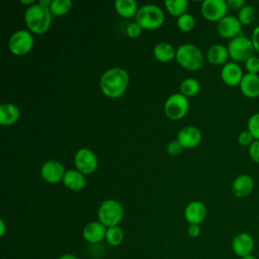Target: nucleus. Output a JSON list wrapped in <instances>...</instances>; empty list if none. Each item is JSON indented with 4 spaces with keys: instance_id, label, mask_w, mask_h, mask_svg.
<instances>
[{
    "instance_id": "f257e3e1",
    "label": "nucleus",
    "mask_w": 259,
    "mask_h": 259,
    "mask_svg": "<svg viewBox=\"0 0 259 259\" xmlns=\"http://www.w3.org/2000/svg\"><path fill=\"white\" fill-rule=\"evenodd\" d=\"M127 72L118 67L106 70L100 77V89L109 98H118L126 90L128 85Z\"/></svg>"
},
{
    "instance_id": "f03ea898",
    "label": "nucleus",
    "mask_w": 259,
    "mask_h": 259,
    "mask_svg": "<svg viewBox=\"0 0 259 259\" xmlns=\"http://www.w3.org/2000/svg\"><path fill=\"white\" fill-rule=\"evenodd\" d=\"M52 15L49 7L42 6L39 3H34L26 8L24 12V21L31 32L44 34L51 26Z\"/></svg>"
},
{
    "instance_id": "7ed1b4c3",
    "label": "nucleus",
    "mask_w": 259,
    "mask_h": 259,
    "mask_svg": "<svg viewBox=\"0 0 259 259\" xmlns=\"http://www.w3.org/2000/svg\"><path fill=\"white\" fill-rule=\"evenodd\" d=\"M136 22L144 29H157L164 23V12L155 4H146L139 8L136 16Z\"/></svg>"
},
{
    "instance_id": "20e7f679",
    "label": "nucleus",
    "mask_w": 259,
    "mask_h": 259,
    "mask_svg": "<svg viewBox=\"0 0 259 259\" xmlns=\"http://www.w3.org/2000/svg\"><path fill=\"white\" fill-rule=\"evenodd\" d=\"M175 59L181 67L190 71L199 70L204 62L201 51L192 44L181 45L176 50Z\"/></svg>"
},
{
    "instance_id": "39448f33",
    "label": "nucleus",
    "mask_w": 259,
    "mask_h": 259,
    "mask_svg": "<svg viewBox=\"0 0 259 259\" xmlns=\"http://www.w3.org/2000/svg\"><path fill=\"white\" fill-rule=\"evenodd\" d=\"M123 207L115 199H106L101 202L97 210L98 221L106 228L118 226L123 219Z\"/></svg>"
},
{
    "instance_id": "423d86ee",
    "label": "nucleus",
    "mask_w": 259,
    "mask_h": 259,
    "mask_svg": "<svg viewBox=\"0 0 259 259\" xmlns=\"http://www.w3.org/2000/svg\"><path fill=\"white\" fill-rule=\"evenodd\" d=\"M229 56L232 60L237 62H246L250 57L254 56L255 49L253 47L251 37L243 34L231 39L228 44Z\"/></svg>"
},
{
    "instance_id": "0eeeda50",
    "label": "nucleus",
    "mask_w": 259,
    "mask_h": 259,
    "mask_svg": "<svg viewBox=\"0 0 259 259\" xmlns=\"http://www.w3.org/2000/svg\"><path fill=\"white\" fill-rule=\"evenodd\" d=\"M189 109V101L186 96L181 93L171 94L165 101L164 111L167 117L177 120L186 115Z\"/></svg>"
},
{
    "instance_id": "6e6552de",
    "label": "nucleus",
    "mask_w": 259,
    "mask_h": 259,
    "mask_svg": "<svg viewBox=\"0 0 259 259\" xmlns=\"http://www.w3.org/2000/svg\"><path fill=\"white\" fill-rule=\"evenodd\" d=\"M33 36L25 29H19L12 33L8 40V49L15 56H23L31 51Z\"/></svg>"
},
{
    "instance_id": "1a4fd4ad",
    "label": "nucleus",
    "mask_w": 259,
    "mask_h": 259,
    "mask_svg": "<svg viewBox=\"0 0 259 259\" xmlns=\"http://www.w3.org/2000/svg\"><path fill=\"white\" fill-rule=\"evenodd\" d=\"M74 164L82 174H92L98 167V159L91 149L81 148L74 156Z\"/></svg>"
},
{
    "instance_id": "9d476101",
    "label": "nucleus",
    "mask_w": 259,
    "mask_h": 259,
    "mask_svg": "<svg viewBox=\"0 0 259 259\" xmlns=\"http://www.w3.org/2000/svg\"><path fill=\"white\" fill-rule=\"evenodd\" d=\"M228 4L225 0H204L201 4V13L209 21L219 22L228 12Z\"/></svg>"
},
{
    "instance_id": "9b49d317",
    "label": "nucleus",
    "mask_w": 259,
    "mask_h": 259,
    "mask_svg": "<svg viewBox=\"0 0 259 259\" xmlns=\"http://www.w3.org/2000/svg\"><path fill=\"white\" fill-rule=\"evenodd\" d=\"M242 24L236 16L227 15L221 19L217 24L218 34L224 38L233 39L242 32Z\"/></svg>"
},
{
    "instance_id": "f8f14e48",
    "label": "nucleus",
    "mask_w": 259,
    "mask_h": 259,
    "mask_svg": "<svg viewBox=\"0 0 259 259\" xmlns=\"http://www.w3.org/2000/svg\"><path fill=\"white\" fill-rule=\"evenodd\" d=\"M65 172L64 165L56 160L46 161L40 167V175L42 179L51 184L63 181Z\"/></svg>"
},
{
    "instance_id": "ddd939ff",
    "label": "nucleus",
    "mask_w": 259,
    "mask_h": 259,
    "mask_svg": "<svg viewBox=\"0 0 259 259\" xmlns=\"http://www.w3.org/2000/svg\"><path fill=\"white\" fill-rule=\"evenodd\" d=\"M254 247L255 241L253 237L245 232L237 234L232 240V250L240 258L252 254Z\"/></svg>"
},
{
    "instance_id": "4468645a",
    "label": "nucleus",
    "mask_w": 259,
    "mask_h": 259,
    "mask_svg": "<svg viewBox=\"0 0 259 259\" xmlns=\"http://www.w3.org/2000/svg\"><path fill=\"white\" fill-rule=\"evenodd\" d=\"M243 70L236 62L226 63L221 70V78L223 82L228 86L240 85L243 78Z\"/></svg>"
},
{
    "instance_id": "2eb2a0df",
    "label": "nucleus",
    "mask_w": 259,
    "mask_h": 259,
    "mask_svg": "<svg viewBox=\"0 0 259 259\" xmlns=\"http://www.w3.org/2000/svg\"><path fill=\"white\" fill-rule=\"evenodd\" d=\"M177 141L183 149H193L199 145L201 141V133L197 127L187 125L179 131Z\"/></svg>"
},
{
    "instance_id": "dca6fc26",
    "label": "nucleus",
    "mask_w": 259,
    "mask_h": 259,
    "mask_svg": "<svg viewBox=\"0 0 259 259\" xmlns=\"http://www.w3.org/2000/svg\"><path fill=\"white\" fill-rule=\"evenodd\" d=\"M107 228L99 221H92L85 225L82 231L84 240L90 244H97L105 240Z\"/></svg>"
},
{
    "instance_id": "f3484780",
    "label": "nucleus",
    "mask_w": 259,
    "mask_h": 259,
    "mask_svg": "<svg viewBox=\"0 0 259 259\" xmlns=\"http://www.w3.org/2000/svg\"><path fill=\"white\" fill-rule=\"evenodd\" d=\"M206 213H207V210H206L205 204L199 200L190 201L185 206V209H184V218L189 225L190 224L199 225L204 221Z\"/></svg>"
},
{
    "instance_id": "a211bd4d",
    "label": "nucleus",
    "mask_w": 259,
    "mask_h": 259,
    "mask_svg": "<svg viewBox=\"0 0 259 259\" xmlns=\"http://www.w3.org/2000/svg\"><path fill=\"white\" fill-rule=\"evenodd\" d=\"M254 188V180L248 174H241L232 183V191L236 197H247Z\"/></svg>"
},
{
    "instance_id": "6ab92c4d",
    "label": "nucleus",
    "mask_w": 259,
    "mask_h": 259,
    "mask_svg": "<svg viewBox=\"0 0 259 259\" xmlns=\"http://www.w3.org/2000/svg\"><path fill=\"white\" fill-rule=\"evenodd\" d=\"M239 87L245 97L250 99L259 97V75L244 74Z\"/></svg>"
},
{
    "instance_id": "aec40b11",
    "label": "nucleus",
    "mask_w": 259,
    "mask_h": 259,
    "mask_svg": "<svg viewBox=\"0 0 259 259\" xmlns=\"http://www.w3.org/2000/svg\"><path fill=\"white\" fill-rule=\"evenodd\" d=\"M63 183L67 188L74 191H79L84 188L86 180L84 174L79 172L77 169H69L65 172V175L63 177Z\"/></svg>"
},
{
    "instance_id": "412c9836",
    "label": "nucleus",
    "mask_w": 259,
    "mask_h": 259,
    "mask_svg": "<svg viewBox=\"0 0 259 259\" xmlns=\"http://www.w3.org/2000/svg\"><path fill=\"white\" fill-rule=\"evenodd\" d=\"M229 57L228 48L221 44L212 45L206 51V59L213 66L225 65Z\"/></svg>"
},
{
    "instance_id": "4be33fe9",
    "label": "nucleus",
    "mask_w": 259,
    "mask_h": 259,
    "mask_svg": "<svg viewBox=\"0 0 259 259\" xmlns=\"http://www.w3.org/2000/svg\"><path fill=\"white\" fill-rule=\"evenodd\" d=\"M20 116L19 108L10 102H5L0 105V124L11 125L17 122Z\"/></svg>"
},
{
    "instance_id": "5701e85b",
    "label": "nucleus",
    "mask_w": 259,
    "mask_h": 259,
    "mask_svg": "<svg viewBox=\"0 0 259 259\" xmlns=\"http://www.w3.org/2000/svg\"><path fill=\"white\" fill-rule=\"evenodd\" d=\"M153 55L156 60L162 63L173 60L176 56V51L172 45L166 41L158 42L153 49Z\"/></svg>"
},
{
    "instance_id": "b1692460",
    "label": "nucleus",
    "mask_w": 259,
    "mask_h": 259,
    "mask_svg": "<svg viewBox=\"0 0 259 259\" xmlns=\"http://www.w3.org/2000/svg\"><path fill=\"white\" fill-rule=\"evenodd\" d=\"M117 14L123 18H131L136 16L139 8L135 0H116L114 3Z\"/></svg>"
},
{
    "instance_id": "393cba45",
    "label": "nucleus",
    "mask_w": 259,
    "mask_h": 259,
    "mask_svg": "<svg viewBox=\"0 0 259 259\" xmlns=\"http://www.w3.org/2000/svg\"><path fill=\"white\" fill-rule=\"evenodd\" d=\"M123 239H124V234L122 229L119 226L107 228L106 234H105V241L108 245L112 247H117L123 242Z\"/></svg>"
},
{
    "instance_id": "a878e982",
    "label": "nucleus",
    "mask_w": 259,
    "mask_h": 259,
    "mask_svg": "<svg viewBox=\"0 0 259 259\" xmlns=\"http://www.w3.org/2000/svg\"><path fill=\"white\" fill-rule=\"evenodd\" d=\"M188 2L186 0H166L165 7L172 16H181L186 13Z\"/></svg>"
},
{
    "instance_id": "bb28decb",
    "label": "nucleus",
    "mask_w": 259,
    "mask_h": 259,
    "mask_svg": "<svg viewBox=\"0 0 259 259\" xmlns=\"http://www.w3.org/2000/svg\"><path fill=\"white\" fill-rule=\"evenodd\" d=\"M200 84L194 78H186L180 84V93L186 97L194 96L199 92Z\"/></svg>"
},
{
    "instance_id": "cd10ccee",
    "label": "nucleus",
    "mask_w": 259,
    "mask_h": 259,
    "mask_svg": "<svg viewBox=\"0 0 259 259\" xmlns=\"http://www.w3.org/2000/svg\"><path fill=\"white\" fill-rule=\"evenodd\" d=\"M237 18L241 22L242 25H250L254 22L256 18V11L255 8L252 5L246 4L244 7H242L238 11V16Z\"/></svg>"
},
{
    "instance_id": "c85d7f7f",
    "label": "nucleus",
    "mask_w": 259,
    "mask_h": 259,
    "mask_svg": "<svg viewBox=\"0 0 259 259\" xmlns=\"http://www.w3.org/2000/svg\"><path fill=\"white\" fill-rule=\"evenodd\" d=\"M72 5L70 0H53L49 8L53 15L61 16L68 13L71 10Z\"/></svg>"
},
{
    "instance_id": "c756f323",
    "label": "nucleus",
    "mask_w": 259,
    "mask_h": 259,
    "mask_svg": "<svg viewBox=\"0 0 259 259\" xmlns=\"http://www.w3.org/2000/svg\"><path fill=\"white\" fill-rule=\"evenodd\" d=\"M176 24L181 31H190L195 25V20L190 13L186 12L177 18Z\"/></svg>"
},
{
    "instance_id": "7c9ffc66",
    "label": "nucleus",
    "mask_w": 259,
    "mask_h": 259,
    "mask_svg": "<svg viewBox=\"0 0 259 259\" xmlns=\"http://www.w3.org/2000/svg\"><path fill=\"white\" fill-rule=\"evenodd\" d=\"M247 130L252 134L255 140L259 141V112L253 113L247 122Z\"/></svg>"
},
{
    "instance_id": "2f4dec72",
    "label": "nucleus",
    "mask_w": 259,
    "mask_h": 259,
    "mask_svg": "<svg viewBox=\"0 0 259 259\" xmlns=\"http://www.w3.org/2000/svg\"><path fill=\"white\" fill-rule=\"evenodd\" d=\"M245 69L247 73L258 75L259 73V57L252 56L245 62Z\"/></svg>"
},
{
    "instance_id": "473e14b6",
    "label": "nucleus",
    "mask_w": 259,
    "mask_h": 259,
    "mask_svg": "<svg viewBox=\"0 0 259 259\" xmlns=\"http://www.w3.org/2000/svg\"><path fill=\"white\" fill-rule=\"evenodd\" d=\"M255 141L254 137L252 136V134L246 130V131H243L239 134L238 136V143L243 146V147H250V145Z\"/></svg>"
},
{
    "instance_id": "72a5a7b5",
    "label": "nucleus",
    "mask_w": 259,
    "mask_h": 259,
    "mask_svg": "<svg viewBox=\"0 0 259 259\" xmlns=\"http://www.w3.org/2000/svg\"><path fill=\"white\" fill-rule=\"evenodd\" d=\"M249 156L255 163L259 164V141L255 140L249 147Z\"/></svg>"
},
{
    "instance_id": "f704fd0d",
    "label": "nucleus",
    "mask_w": 259,
    "mask_h": 259,
    "mask_svg": "<svg viewBox=\"0 0 259 259\" xmlns=\"http://www.w3.org/2000/svg\"><path fill=\"white\" fill-rule=\"evenodd\" d=\"M182 146L179 144V142L176 141H171L168 145H167V153L171 156H177L182 152Z\"/></svg>"
},
{
    "instance_id": "c9c22d12",
    "label": "nucleus",
    "mask_w": 259,
    "mask_h": 259,
    "mask_svg": "<svg viewBox=\"0 0 259 259\" xmlns=\"http://www.w3.org/2000/svg\"><path fill=\"white\" fill-rule=\"evenodd\" d=\"M142 30H143L142 26L135 21L130 23V25L126 27V34L130 37H137L142 33Z\"/></svg>"
},
{
    "instance_id": "e433bc0d",
    "label": "nucleus",
    "mask_w": 259,
    "mask_h": 259,
    "mask_svg": "<svg viewBox=\"0 0 259 259\" xmlns=\"http://www.w3.org/2000/svg\"><path fill=\"white\" fill-rule=\"evenodd\" d=\"M201 233L200 226L197 224H190L187 228V234L190 238H197Z\"/></svg>"
},
{
    "instance_id": "4c0bfd02",
    "label": "nucleus",
    "mask_w": 259,
    "mask_h": 259,
    "mask_svg": "<svg viewBox=\"0 0 259 259\" xmlns=\"http://www.w3.org/2000/svg\"><path fill=\"white\" fill-rule=\"evenodd\" d=\"M251 40H252L253 47L255 49V52L259 53V25H257L253 29L252 35H251Z\"/></svg>"
},
{
    "instance_id": "58836bf2",
    "label": "nucleus",
    "mask_w": 259,
    "mask_h": 259,
    "mask_svg": "<svg viewBox=\"0 0 259 259\" xmlns=\"http://www.w3.org/2000/svg\"><path fill=\"white\" fill-rule=\"evenodd\" d=\"M227 4H228L229 8L239 11L242 7H244L246 5V2L244 0H228Z\"/></svg>"
},
{
    "instance_id": "ea45409f",
    "label": "nucleus",
    "mask_w": 259,
    "mask_h": 259,
    "mask_svg": "<svg viewBox=\"0 0 259 259\" xmlns=\"http://www.w3.org/2000/svg\"><path fill=\"white\" fill-rule=\"evenodd\" d=\"M58 259H78V257L72 253H65L61 255Z\"/></svg>"
},
{
    "instance_id": "a19ab883",
    "label": "nucleus",
    "mask_w": 259,
    "mask_h": 259,
    "mask_svg": "<svg viewBox=\"0 0 259 259\" xmlns=\"http://www.w3.org/2000/svg\"><path fill=\"white\" fill-rule=\"evenodd\" d=\"M5 231H6V225H5V222L1 219L0 220V237L4 236Z\"/></svg>"
},
{
    "instance_id": "79ce46f5",
    "label": "nucleus",
    "mask_w": 259,
    "mask_h": 259,
    "mask_svg": "<svg viewBox=\"0 0 259 259\" xmlns=\"http://www.w3.org/2000/svg\"><path fill=\"white\" fill-rule=\"evenodd\" d=\"M20 3L25 4V5H29V6H31L32 4H34L33 0H20Z\"/></svg>"
},
{
    "instance_id": "37998d69",
    "label": "nucleus",
    "mask_w": 259,
    "mask_h": 259,
    "mask_svg": "<svg viewBox=\"0 0 259 259\" xmlns=\"http://www.w3.org/2000/svg\"><path fill=\"white\" fill-rule=\"evenodd\" d=\"M241 259H257L254 255H252V254H250V255H247V256H245V257H242Z\"/></svg>"
}]
</instances>
